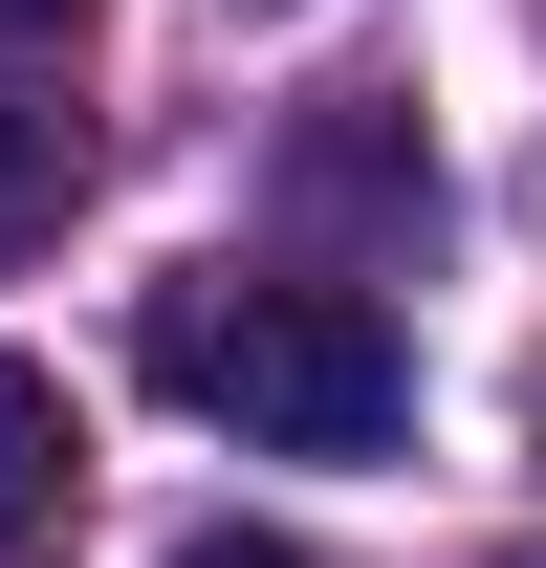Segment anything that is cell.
Instances as JSON below:
<instances>
[{
  "mask_svg": "<svg viewBox=\"0 0 546 568\" xmlns=\"http://www.w3.org/2000/svg\"><path fill=\"white\" fill-rule=\"evenodd\" d=\"M153 394L219 416L241 459H394L415 437V351L372 284H241V263H175L153 284Z\"/></svg>",
  "mask_w": 546,
  "mask_h": 568,
  "instance_id": "cell-1",
  "label": "cell"
},
{
  "mask_svg": "<svg viewBox=\"0 0 546 568\" xmlns=\"http://www.w3.org/2000/svg\"><path fill=\"white\" fill-rule=\"evenodd\" d=\"M284 197H306V219H372V241H415V219H437V153H415L394 88H328V110L284 132Z\"/></svg>",
  "mask_w": 546,
  "mask_h": 568,
  "instance_id": "cell-2",
  "label": "cell"
},
{
  "mask_svg": "<svg viewBox=\"0 0 546 568\" xmlns=\"http://www.w3.org/2000/svg\"><path fill=\"white\" fill-rule=\"evenodd\" d=\"M67 525H88V416H67V372H44V351H0V568L67 547Z\"/></svg>",
  "mask_w": 546,
  "mask_h": 568,
  "instance_id": "cell-3",
  "label": "cell"
},
{
  "mask_svg": "<svg viewBox=\"0 0 546 568\" xmlns=\"http://www.w3.org/2000/svg\"><path fill=\"white\" fill-rule=\"evenodd\" d=\"M67 197H88V110H67V67H0V263H44V241H67Z\"/></svg>",
  "mask_w": 546,
  "mask_h": 568,
  "instance_id": "cell-4",
  "label": "cell"
},
{
  "mask_svg": "<svg viewBox=\"0 0 546 568\" xmlns=\"http://www.w3.org/2000/svg\"><path fill=\"white\" fill-rule=\"evenodd\" d=\"M153 568H306V547H284V525H175Z\"/></svg>",
  "mask_w": 546,
  "mask_h": 568,
  "instance_id": "cell-5",
  "label": "cell"
},
{
  "mask_svg": "<svg viewBox=\"0 0 546 568\" xmlns=\"http://www.w3.org/2000/svg\"><path fill=\"white\" fill-rule=\"evenodd\" d=\"M67 22H88V0H0V44H67Z\"/></svg>",
  "mask_w": 546,
  "mask_h": 568,
  "instance_id": "cell-6",
  "label": "cell"
}]
</instances>
